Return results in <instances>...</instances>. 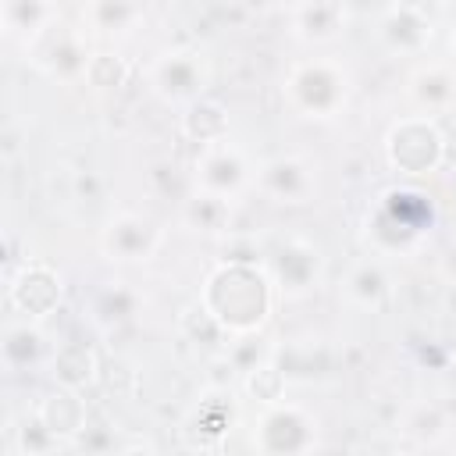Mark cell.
<instances>
[{
	"mask_svg": "<svg viewBox=\"0 0 456 456\" xmlns=\"http://www.w3.org/2000/svg\"><path fill=\"white\" fill-rule=\"evenodd\" d=\"M7 303L28 321H39L61 303V278L46 260H25L7 278Z\"/></svg>",
	"mask_w": 456,
	"mask_h": 456,
	"instance_id": "4fadbf2b",
	"label": "cell"
},
{
	"mask_svg": "<svg viewBox=\"0 0 456 456\" xmlns=\"http://www.w3.org/2000/svg\"><path fill=\"white\" fill-rule=\"evenodd\" d=\"M185 135H189V139H196L200 146L217 142V139H228L224 110H221L217 103H207V100L189 103V114H185Z\"/></svg>",
	"mask_w": 456,
	"mask_h": 456,
	"instance_id": "d4e9b609",
	"label": "cell"
},
{
	"mask_svg": "<svg viewBox=\"0 0 456 456\" xmlns=\"http://www.w3.org/2000/svg\"><path fill=\"white\" fill-rule=\"evenodd\" d=\"M164 232L153 217L139 210H118L100 228V253L114 264H146L160 249Z\"/></svg>",
	"mask_w": 456,
	"mask_h": 456,
	"instance_id": "8fae6325",
	"label": "cell"
},
{
	"mask_svg": "<svg viewBox=\"0 0 456 456\" xmlns=\"http://www.w3.org/2000/svg\"><path fill=\"white\" fill-rule=\"evenodd\" d=\"M442 278L456 285V235L449 239V246H445V253H442Z\"/></svg>",
	"mask_w": 456,
	"mask_h": 456,
	"instance_id": "4316f807",
	"label": "cell"
},
{
	"mask_svg": "<svg viewBox=\"0 0 456 456\" xmlns=\"http://www.w3.org/2000/svg\"><path fill=\"white\" fill-rule=\"evenodd\" d=\"M438 14L442 0H395L378 25V39L395 57H417L428 50Z\"/></svg>",
	"mask_w": 456,
	"mask_h": 456,
	"instance_id": "9c48e42d",
	"label": "cell"
},
{
	"mask_svg": "<svg viewBox=\"0 0 456 456\" xmlns=\"http://www.w3.org/2000/svg\"><path fill=\"white\" fill-rule=\"evenodd\" d=\"M32 413H36L64 445H71V442L82 435V428H86V403H82L78 388L57 385L53 392H46V395L36 403Z\"/></svg>",
	"mask_w": 456,
	"mask_h": 456,
	"instance_id": "ac0fdd59",
	"label": "cell"
},
{
	"mask_svg": "<svg viewBox=\"0 0 456 456\" xmlns=\"http://www.w3.org/2000/svg\"><path fill=\"white\" fill-rule=\"evenodd\" d=\"M25 53L32 57V64H36L43 75H50V78H57V82L86 78L89 61H93V53H89L82 32H75V28H68V25H61V21H57L50 32H43L36 43H28Z\"/></svg>",
	"mask_w": 456,
	"mask_h": 456,
	"instance_id": "7c38bea8",
	"label": "cell"
},
{
	"mask_svg": "<svg viewBox=\"0 0 456 456\" xmlns=\"http://www.w3.org/2000/svg\"><path fill=\"white\" fill-rule=\"evenodd\" d=\"M264 271L281 299H306L324 281V249L306 235H285L271 246Z\"/></svg>",
	"mask_w": 456,
	"mask_h": 456,
	"instance_id": "5b68a950",
	"label": "cell"
},
{
	"mask_svg": "<svg viewBox=\"0 0 456 456\" xmlns=\"http://www.w3.org/2000/svg\"><path fill=\"white\" fill-rule=\"evenodd\" d=\"M210 82V64L200 50H164L150 68H146V86L164 100V103H196Z\"/></svg>",
	"mask_w": 456,
	"mask_h": 456,
	"instance_id": "ba28073f",
	"label": "cell"
},
{
	"mask_svg": "<svg viewBox=\"0 0 456 456\" xmlns=\"http://www.w3.org/2000/svg\"><path fill=\"white\" fill-rule=\"evenodd\" d=\"M139 310H142V296L128 281H103L86 299V317L100 331H118V328L132 324L139 317Z\"/></svg>",
	"mask_w": 456,
	"mask_h": 456,
	"instance_id": "9a60e30c",
	"label": "cell"
},
{
	"mask_svg": "<svg viewBox=\"0 0 456 456\" xmlns=\"http://www.w3.org/2000/svg\"><path fill=\"white\" fill-rule=\"evenodd\" d=\"M338 296H342L353 310H360V314H378V310H385L388 299H392V278H388V267L381 264V256L370 253V256L353 260V264L346 267V274H342Z\"/></svg>",
	"mask_w": 456,
	"mask_h": 456,
	"instance_id": "5bb4252c",
	"label": "cell"
},
{
	"mask_svg": "<svg viewBox=\"0 0 456 456\" xmlns=\"http://www.w3.org/2000/svg\"><path fill=\"white\" fill-rule=\"evenodd\" d=\"M50 374H53V381L57 385H64V388H86L93 378H96V353L86 346V342H78V338H68V342H61V346H53V356H50Z\"/></svg>",
	"mask_w": 456,
	"mask_h": 456,
	"instance_id": "cb8c5ba5",
	"label": "cell"
},
{
	"mask_svg": "<svg viewBox=\"0 0 456 456\" xmlns=\"http://www.w3.org/2000/svg\"><path fill=\"white\" fill-rule=\"evenodd\" d=\"M86 82L96 86V89H114L125 82V64L118 53H93L89 61V71H86Z\"/></svg>",
	"mask_w": 456,
	"mask_h": 456,
	"instance_id": "484cf974",
	"label": "cell"
},
{
	"mask_svg": "<svg viewBox=\"0 0 456 456\" xmlns=\"http://www.w3.org/2000/svg\"><path fill=\"white\" fill-rule=\"evenodd\" d=\"M271 356L281 367L285 381H317L328 374V363H331L321 338H292V342L278 346Z\"/></svg>",
	"mask_w": 456,
	"mask_h": 456,
	"instance_id": "603a6c76",
	"label": "cell"
},
{
	"mask_svg": "<svg viewBox=\"0 0 456 456\" xmlns=\"http://www.w3.org/2000/svg\"><path fill=\"white\" fill-rule=\"evenodd\" d=\"M353 75L338 57H303L281 78V96L306 121H331L346 110Z\"/></svg>",
	"mask_w": 456,
	"mask_h": 456,
	"instance_id": "3957f363",
	"label": "cell"
},
{
	"mask_svg": "<svg viewBox=\"0 0 456 456\" xmlns=\"http://www.w3.org/2000/svg\"><path fill=\"white\" fill-rule=\"evenodd\" d=\"M317 164L299 153H278L256 167L253 189L281 207H303L317 196Z\"/></svg>",
	"mask_w": 456,
	"mask_h": 456,
	"instance_id": "30bf717a",
	"label": "cell"
},
{
	"mask_svg": "<svg viewBox=\"0 0 456 456\" xmlns=\"http://www.w3.org/2000/svg\"><path fill=\"white\" fill-rule=\"evenodd\" d=\"M321 424L317 417L299 406V403H264L256 424H253V449L267 456H292V452H310L317 449Z\"/></svg>",
	"mask_w": 456,
	"mask_h": 456,
	"instance_id": "8992f818",
	"label": "cell"
},
{
	"mask_svg": "<svg viewBox=\"0 0 456 456\" xmlns=\"http://www.w3.org/2000/svg\"><path fill=\"white\" fill-rule=\"evenodd\" d=\"M435 228V203L417 185H392L378 196L363 221V235L378 256H406L424 246Z\"/></svg>",
	"mask_w": 456,
	"mask_h": 456,
	"instance_id": "7a4b0ae2",
	"label": "cell"
},
{
	"mask_svg": "<svg viewBox=\"0 0 456 456\" xmlns=\"http://www.w3.org/2000/svg\"><path fill=\"white\" fill-rule=\"evenodd\" d=\"M146 18V0H86L82 21L93 36H128Z\"/></svg>",
	"mask_w": 456,
	"mask_h": 456,
	"instance_id": "ffe728a7",
	"label": "cell"
},
{
	"mask_svg": "<svg viewBox=\"0 0 456 456\" xmlns=\"http://www.w3.org/2000/svg\"><path fill=\"white\" fill-rule=\"evenodd\" d=\"M406 93L417 107V114H445L456 107V71L442 61H431V64H420L410 82H406Z\"/></svg>",
	"mask_w": 456,
	"mask_h": 456,
	"instance_id": "2e32d148",
	"label": "cell"
},
{
	"mask_svg": "<svg viewBox=\"0 0 456 456\" xmlns=\"http://www.w3.org/2000/svg\"><path fill=\"white\" fill-rule=\"evenodd\" d=\"M449 46H452V53H456V25H452V36H449Z\"/></svg>",
	"mask_w": 456,
	"mask_h": 456,
	"instance_id": "f1b7e54d",
	"label": "cell"
},
{
	"mask_svg": "<svg viewBox=\"0 0 456 456\" xmlns=\"http://www.w3.org/2000/svg\"><path fill=\"white\" fill-rule=\"evenodd\" d=\"M253 178H256V171L249 167V157L232 139L200 146L196 164H192V189L235 203L246 189H253Z\"/></svg>",
	"mask_w": 456,
	"mask_h": 456,
	"instance_id": "52a82bcc",
	"label": "cell"
},
{
	"mask_svg": "<svg viewBox=\"0 0 456 456\" xmlns=\"http://www.w3.org/2000/svg\"><path fill=\"white\" fill-rule=\"evenodd\" d=\"M182 221L192 232H203V235H232L235 232V203L192 189L182 200Z\"/></svg>",
	"mask_w": 456,
	"mask_h": 456,
	"instance_id": "7402d4cb",
	"label": "cell"
},
{
	"mask_svg": "<svg viewBox=\"0 0 456 456\" xmlns=\"http://www.w3.org/2000/svg\"><path fill=\"white\" fill-rule=\"evenodd\" d=\"M246 11H253V14H271V11H281L289 0H239Z\"/></svg>",
	"mask_w": 456,
	"mask_h": 456,
	"instance_id": "83f0119b",
	"label": "cell"
},
{
	"mask_svg": "<svg viewBox=\"0 0 456 456\" xmlns=\"http://www.w3.org/2000/svg\"><path fill=\"white\" fill-rule=\"evenodd\" d=\"M385 160L406 178L435 175L445 160V139L428 114H406L385 132Z\"/></svg>",
	"mask_w": 456,
	"mask_h": 456,
	"instance_id": "277c9868",
	"label": "cell"
},
{
	"mask_svg": "<svg viewBox=\"0 0 456 456\" xmlns=\"http://www.w3.org/2000/svg\"><path fill=\"white\" fill-rule=\"evenodd\" d=\"M274 296L278 292L256 260H221L200 289L203 310L221 324L228 342L260 335L274 310Z\"/></svg>",
	"mask_w": 456,
	"mask_h": 456,
	"instance_id": "6da1fadb",
	"label": "cell"
},
{
	"mask_svg": "<svg viewBox=\"0 0 456 456\" xmlns=\"http://www.w3.org/2000/svg\"><path fill=\"white\" fill-rule=\"evenodd\" d=\"M57 25L53 0H4V36L18 43H36L43 32Z\"/></svg>",
	"mask_w": 456,
	"mask_h": 456,
	"instance_id": "44dd1931",
	"label": "cell"
},
{
	"mask_svg": "<svg viewBox=\"0 0 456 456\" xmlns=\"http://www.w3.org/2000/svg\"><path fill=\"white\" fill-rule=\"evenodd\" d=\"M346 28L342 0H299L292 7V32L303 43H335Z\"/></svg>",
	"mask_w": 456,
	"mask_h": 456,
	"instance_id": "d6986e66",
	"label": "cell"
},
{
	"mask_svg": "<svg viewBox=\"0 0 456 456\" xmlns=\"http://www.w3.org/2000/svg\"><path fill=\"white\" fill-rule=\"evenodd\" d=\"M0 349H4L7 374H28V370L50 363V356H53V346L46 342L43 328L36 321H28V317L25 321H11L4 328V346Z\"/></svg>",
	"mask_w": 456,
	"mask_h": 456,
	"instance_id": "e0dca14e",
	"label": "cell"
}]
</instances>
